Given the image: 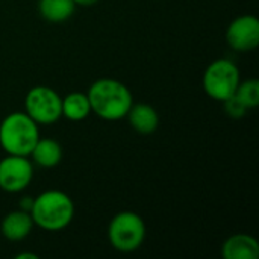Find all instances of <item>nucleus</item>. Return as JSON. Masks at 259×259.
I'll return each instance as SVG.
<instances>
[{
  "label": "nucleus",
  "mask_w": 259,
  "mask_h": 259,
  "mask_svg": "<svg viewBox=\"0 0 259 259\" xmlns=\"http://www.w3.org/2000/svg\"><path fill=\"white\" fill-rule=\"evenodd\" d=\"M91 112L106 121H118L126 118L134 97L131 90L120 80L102 77L91 83L87 91Z\"/></svg>",
  "instance_id": "obj_1"
},
{
  "label": "nucleus",
  "mask_w": 259,
  "mask_h": 259,
  "mask_svg": "<svg viewBox=\"0 0 259 259\" xmlns=\"http://www.w3.org/2000/svg\"><path fill=\"white\" fill-rule=\"evenodd\" d=\"M30 217L36 228L47 232H58L73 222L74 203L67 193L61 190H47L33 197Z\"/></svg>",
  "instance_id": "obj_2"
},
{
  "label": "nucleus",
  "mask_w": 259,
  "mask_h": 259,
  "mask_svg": "<svg viewBox=\"0 0 259 259\" xmlns=\"http://www.w3.org/2000/svg\"><path fill=\"white\" fill-rule=\"evenodd\" d=\"M39 137V124L24 111L11 112L0 123V147L8 155L29 156Z\"/></svg>",
  "instance_id": "obj_3"
},
{
  "label": "nucleus",
  "mask_w": 259,
  "mask_h": 259,
  "mask_svg": "<svg viewBox=\"0 0 259 259\" xmlns=\"http://www.w3.org/2000/svg\"><path fill=\"white\" fill-rule=\"evenodd\" d=\"M109 244L121 253L138 250L146 240V223L134 211H121L112 217L108 226Z\"/></svg>",
  "instance_id": "obj_4"
},
{
  "label": "nucleus",
  "mask_w": 259,
  "mask_h": 259,
  "mask_svg": "<svg viewBox=\"0 0 259 259\" xmlns=\"http://www.w3.org/2000/svg\"><path fill=\"white\" fill-rule=\"evenodd\" d=\"M240 82L241 74L238 67L235 62L226 58L211 62L203 74V90L211 99L217 102H225L234 96Z\"/></svg>",
  "instance_id": "obj_5"
},
{
  "label": "nucleus",
  "mask_w": 259,
  "mask_h": 259,
  "mask_svg": "<svg viewBox=\"0 0 259 259\" xmlns=\"http://www.w3.org/2000/svg\"><path fill=\"white\" fill-rule=\"evenodd\" d=\"M24 112L36 124H53L62 117V97L50 87L36 85L24 97Z\"/></svg>",
  "instance_id": "obj_6"
},
{
  "label": "nucleus",
  "mask_w": 259,
  "mask_h": 259,
  "mask_svg": "<svg viewBox=\"0 0 259 259\" xmlns=\"http://www.w3.org/2000/svg\"><path fill=\"white\" fill-rule=\"evenodd\" d=\"M33 179V162L29 156L8 155L0 159V190L5 193H21Z\"/></svg>",
  "instance_id": "obj_7"
},
{
  "label": "nucleus",
  "mask_w": 259,
  "mask_h": 259,
  "mask_svg": "<svg viewBox=\"0 0 259 259\" xmlns=\"http://www.w3.org/2000/svg\"><path fill=\"white\" fill-rule=\"evenodd\" d=\"M226 41L237 52H250L259 44V20L252 15H240L226 29Z\"/></svg>",
  "instance_id": "obj_8"
},
{
  "label": "nucleus",
  "mask_w": 259,
  "mask_h": 259,
  "mask_svg": "<svg viewBox=\"0 0 259 259\" xmlns=\"http://www.w3.org/2000/svg\"><path fill=\"white\" fill-rule=\"evenodd\" d=\"M33 226L35 225L30 217V212L17 209V211L8 212L3 217V220L0 223V232L8 241L18 243V241L26 240L30 235Z\"/></svg>",
  "instance_id": "obj_9"
},
{
  "label": "nucleus",
  "mask_w": 259,
  "mask_h": 259,
  "mask_svg": "<svg viewBox=\"0 0 259 259\" xmlns=\"http://www.w3.org/2000/svg\"><path fill=\"white\" fill-rule=\"evenodd\" d=\"M222 256L225 259H258V240L247 234L231 235L222 246Z\"/></svg>",
  "instance_id": "obj_10"
},
{
  "label": "nucleus",
  "mask_w": 259,
  "mask_h": 259,
  "mask_svg": "<svg viewBox=\"0 0 259 259\" xmlns=\"http://www.w3.org/2000/svg\"><path fill=\"white\" fill-rule=\"evenodd\" d=\"M126 117L132 129L143 135L153 134L159 126V115L156 109L147 103H132Z\"/></svg>",
  "instance_id": "obj_11"
},
{
  "label": "nucleus",
  "mask_w": 259,
  "mask_h": 259,
  "mask_svg": "<svg viewBox=\"0 0 259 259\" xmlns=\"http://www.w3.org/2000/svg\"><path fill=\"white\" fill-rule=\"evenodd\" d=\"M32 162L41 168H53L62 161V147L53 138H41L33 146L30 155Z\"/></svg>",
  "instance_id": "obj_12"
},
{
  "label": "nucleus",
  "mask_w": 259,
  "mask_h": 259,
  "mask_svg": "<svg viewBox=\"0 0 259 259\" xmlns=\"http://www.w3.org/2000/svg\"><path fill=\"white\" fill-rule=\"evenodd\" d=\"M76 5L73 0H38L39 15L50 23L67 21L74 14Z\"/></svg>",
  "instance_id": "obj_13"
},
{
  "label": "nucleus",
  "mask_w": 259,
  "mask_h": 259,
  "mask_svg": "<svg viewBox=\"0 0 259 259\" xmlns=\"http://www.w3.org/2000/svg\"><path fill=\"white\" fill-rule=\"evenodd\" d=\"M91 114L87 93L74 91L62 99V117L70 121H83Z\"/></svg>",
  "instance_id": "obj_14"
},
{
  "label": "nucleus",
  "mask_w": 259,
  "mask_h": 259,
  "mask_svg": "<svg viewBox=\"0 0 259 259\" xmlns=\"http://www.w3.org/2000/svg\"><path fill=\"white\" fill-rule=\"evenodd\" d=\"M235 96L247 109L256 108L259 105V82L256 79H247L244 82H240Z\"/></svg>",
  "instance_id": "obj_15"
},
{
  "label": "nucleus",
  "mask_w": 259,
  "mask_h": 259,
  "mask_svg": "<svg viewBox=\"0 0 259 259\" xmlns=\"http://www.w3.org/2000/svg\"><path fill=\"white\" fill-rule=\"evenodd\" d=\"M223 106H225L226 114H228L231 118H243V117L246 115V112L249 111V109L237 99L235 94L231 96L229 99H226V100L223 102Z\"/></svg>",
  "instance_id": "obj_16"
},
{
  "label": "nucleus",
  "mask_w": 259,
  "mask_h": 259,
  "mask_svg": "<svg viewBox=\"0 0 259 259\" xmlns=\"http://www.w3.org/2000/svg\"><path fill=\"white\" fill-rule=\"evenodd\" d=\"M32 205H33V197H23V199L20 200V208H18V209H23V211L30 212Z\"/></svg>",
  "instance_id": "obj_17"
},
{
  "label": "nucleus",
  "mask_w": 259,
  "mask_h": 259,
  "mask_svg": "<svg viewBox=\"0 0 259 259\" xmlns=\"http://www.w3.org/2000/svg\"><path fill=\"white\" fill-rule=\"evenodd\" d=\"M74 2V5L76 6H83V8H87V6H93V5H96L99 0H73Z\"/></svg>",
  "instance_id": "obj_18"
},
{
  "label": "nucleus",
  "mask_w": 259,
  "mask_h": 259,
  "mask_svg": "<svg viewBox=\"0 0 259 259\" xmlns=\"http://www.w3.org/2000/svg\"><path fill=\"white\" fill-rule=\"evenodd\" d=\"M15 259H38V255L30 252H23V253H17Z\"/></svg>",
  "instance_id": "obj_19"
}]
</instances>
